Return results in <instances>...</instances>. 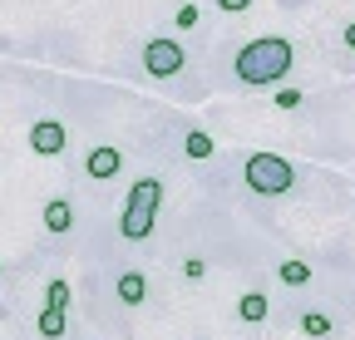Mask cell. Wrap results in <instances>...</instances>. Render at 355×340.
<instances>
[{
    "mask_svg": "<svg viewBox=\"0 0 355 340\" xmlns=\"http://www.w3.org/2000/svg\"><path fill=\"white\" fill-rule=\"evenodd\" d=\"M232 74L247 84V89H272L291 74V39L286 35H257L237 50Z\"/></svg>",
    "mask_w": 355,
    "mask_h": 340,
    "instance_id": "1",
    "label": "cell"
},
{
    "mask_svg": "<svg viewBox=\"0 0 355 340\" xmlns=\"http://www.w3.org/2000/svg\"><path fill=\"white\" fill-rule=\"evenodd\" d=\"M158 207H163V183H158V178H139V183H133V193H128V207H123L119 232H123L128 242H144V237L153 232V222H158Z\"/></svg>",
    "mask_w": 355,
    "mask_h": 340,
    "instance_id": "2",
    "label": "cell"
},
{
    "mask_svg": "<svg viewBox=\"0 0 355 340\" xmlns=\"http://www.w3.org/2000/svg\"><path fill=\"white\" fill-rule=\"evenodd\" d=\"M242 178H247V188L261 193V197H286V193L296 188V168H291L282 153H252L247 168H242Z\"/></svg>",
    "mask_w": 355,
    "mask_h": 340,
    "instance_id": "3",
    "label": "cell"
},
{
    "mask_svg": "<svg viewBox=\"0 0 355 340\" xmlns=\"http://www.w3.org/2000/svg\"><path fill=\"white\" fill-rule=\"evenodd\" d=\"M183 64H188V55H183V45H178L173 35H153L148 45H144V69H148L153 79L183 74Z\"/></svg>",
    "mask_w": 355,
    "mask_h": 340,
    "instance_id": "4",
    "label": "cell"
},
{
    "mask_svg": "<svg viewBox=\"0 0 355 340\" xmlns=\"http://www.w3.org/2000/svg\"><path fill=\"white\" fill-rule=\"evenodd\" d=\"M64 143H69V129H64L60 118H35V123H30V153H40V158H60Z\"/></svg>",
    "mask_w": 355,
    "mask_h": 340,
    "instance_id": "5",
    "label": "cell"
},
{
    "mask_svg": "<svg viewBox=\"0 0 355 340\" xmlns=\"http://www.w3.org/2000/svg\"><path fill=\"white\" fill-rule=\"evenodd\" d=\"M119 168H123V153H119V148H109V143H99V148H89V158H84V173L94 178V183L114 178Z\"/></svg>",
    "mask_w": 355,
    "mask_h": 340,
    "instance_id": "6",
    "label": "cell"
},
{
    "mask_svg": "<svg viewBox=\"0 0 355 340\" xmlns=\"http://www.w3.org/2000/svg\"><path fill=\"white\" fill-rule=\"evenodd\" d=\"M69 227H74V202L69 197L44 202V232H69Z\"/></svg>",
    "mask_w": 355,
    "mask_h": 340,
    "instance_id": "7",
    "label": "cell"
},
{
    "mask_svg": "<svg viewBox=\"0 0 355 340\" xmlns=\"http://www.w3.org/2000/svg\"><path fill=\"white\" fill-rule=\"evenodd\" d=\"M144 296H148V276H144V271H123V276H119V301H123V306H139Z\"/></svg>",
    "mask_w": 355,
    "mask_h": 340,
    "instance_id": "8",
    "label": "cell"
},
{
    "mask_svg": "<svg viewBox=\"0 0 355 340\" xmlns=\"http://www.w3.org/2000/svg\"><path fill=\"white\" fill-rule=\"evenodd\" d=\"M266 311H272V301H266L261 291H247L242 301H237V316H242L247 325H261V321H266Z\"/></svg>",
    "mask_w": 355,
    "mask_h": 340,
    "instance_id": "9",
    "label": "cell"
},
{
    "mask_svg": "<svg viewBox=\"0 0 355 340\" xmlns=\"http://www.w3.org/2000/svg\"><path fill=\"white\" fill-rule=\"evenodd\" d=\"M64 330H69V316H64V306H50V311L40 316V335H44V340H60Z\"/></svg>",
    "mask_w": 355,
    "mask_h": 340,
    "instance_id": "10",
    "label": "cell"
},
{
    "mask_svg": "<svg viewBox=\"0 0 355 340\" xmlns=\"http://www.w3.org/2000/svg\"><path fill=\"white\" fill-rule=\"evenodd\" d=\"M183 153L188 158H212V134H202V129H188V138H183Z\"/></svg>",
    "mask_w": 355,
    "mask_h": 340,
    "instance_id": "11",
    "label": "cell"
},
{
    "mask_svg": "<svg viewBox=\"0 0 355 340\" xmlns=\"http://www.w3.org/2000/svg\"><path fill=\"white\" fill-rule=\"evenodd\" d=\"M277 276H282V286H306V281H311V267H306L301 257H291V262L277 267Z\"/></svg>",
    "mask_w": 355,
    "mask_h": 340,
    "instance_id": "12",
    "label": "cell"
},
{
    "mask_svg": "<svg viewBox=\"0 0 355 340\" xmlns=\"http://www.w3.org/2000/svg\"><path fill=\"white\" fill-rule=\"evenodd\" d=\"M301 335H311V340L331 335V316H326V311H306V316H301Z\"/></svg>",
    "mask_w": 355,
    "mask_h": 340,
    "instance_id": "13",
    "label": "cell"
},
{
    "mask_svg": "<svg viewBox=\"0 0 355 340\" xmlns=\"http://www.w3.org/2000/svg\"><path fill=\"white\" fill-rule=\"evenodd\" d=\"M173 20H178V30H198L202 10H198V6H178V15H173Z\"/></svg>",
    "mask_w": 355,
    "mask_h": 340,
    "instance_id": "14",
    "label": "cell"
},
{
    "mask_svg": "<svg viewBox=\"0 0 355 340\" xmlns=\"http://www.w3.org/2000/svg\"><path fill=\"white\" fill-rule=\"evenodd\" d=\"M50 306H64L69 311V281H50Z\"/></svg>",
    "mask_w": 355,
    "mask_h": 340,
    "instance_id": "15",
    "label": "cell"
},
{
    "mask_svg": "<svg viewBox=\"0 0 355 340\" xmlns=\"http://www.w3.org/2000/svg\"><path fill=\"white\" fill-rule=\"evenodd\" d=\"M183 276H188V281H202V276H207V262H202V257H188V262H183Z\"/></svg>",
    "mask_w": 355,
    "mask_h": 340,
    "instance_id": "16",
    "label": "cell"
},
{
    "mask_svg": "<svg viewBox=\"0 0 355 340\" xmlns=\"http://www.w3.org/2000/svg\"><path fill=\"white\" fill-rule=\"evenodd\" d=\"M277 109H301V89H277Z\"/></svg>",
    "mask_w": 355,
    "mask_h": 340,
    "instance_id": "17",
    "label": "cell"
},
{
    "mask_svg": "<svg viewBox=\"0 0 355 340\" xmlns=\"http://www.w3.org/2000/svg\"><path fill=\"white\" fill-rule=\"evenodd\" d=\"M252 6V0H217V10H227V15H242Z\"/></svg>",
    "mask_w": 355,
    "mask_h": 340,
    "instance_id": "18",
    "label": "cell"
},
{
    "mask_svg": "<svg viewBox=\"0 0 355 340\" xmlns=\"http://www.w3.org/2000/svg\"><path fill=\"white\" fill-rule=\"evenodd\" d=\"M345 45H350V50H355V20H350V25H345Z\"/></svg>",
    "mask_w": 355,
    "mask_h": 340,
    "instance_id": "19",
    "label": "cell"
}]
</instances>
